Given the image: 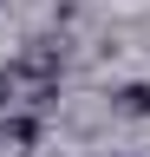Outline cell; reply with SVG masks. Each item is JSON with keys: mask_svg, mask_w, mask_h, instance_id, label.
Masks as SVG:
<instances>
[{"mask_svg": "<svg viewBox=\"0 0 150 157\" xmlns=\"http://www.w3.org/2000/svg\"><path fill=\"white\" fill-rule=\"evenodd\" d=\"M39 137H46L39 111H0V151H7V157H26Z\"/></svg>", "mask_w": 150, "mask_h": 157, "instance_id": "6da1fadb", "label": "cell"}, {"mask_svg": "<svg viewBox=\"0 0 150 157\" xmlns=\"http://www.w3.org/2000/svg\"><path fill=\"white\" fill-rule=\"evenodd\" d=\"M111 111H118V118H150V78L118 85V92H111Z\"/></svg>", "mask_w": 150, "mask_h": 157, "instance_id": "7a4b0ae2", "label": "cell"}, {"mask_svg": "<svg viewBox=\"0 0 150 157\" xmlns=\"http://www.w3.org/2000/svg\"><path fill=\"white\" fill-rule=\"evenodd\" d=\"M13 98H20V66L0 59V111H13Z\"/></svg>", "mask_w": 150, "mask_h": 157, "instance_id": "3957f363", "label": "cell"}]
</instances>
